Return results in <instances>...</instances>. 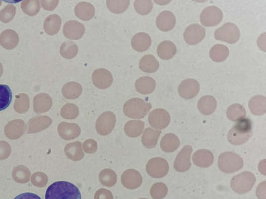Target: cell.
<instances>
[{"label":"cell","instance_id":"52","mask_svg":"<svg viewBox=\"0 0 266 199\" xmlns=\"http://www.w3.org/2000/svg\"><path fill=\"white\" fill-rule=\"evenodd\" d=\"M2 3V2L1 1H0V6H1Z\"/></svg>","mask_w":266,"mask_h":199},{"label":"cell","instance_id":"37","mask_svg":"<svg viewBox=\"0 0 266 199\" xmlns=\"http://www.w3.org/2000/svg\"><path fill=\"white\" fill-rule=\"evenodd\" d=\"M12 101V92L6 85H0V111L7 109Z\"/></svg>","mask_w":266,"mask_h":199},{"label":"cell","instance_id":"18","mask_svg":"<svg viewBox=\"0 0 266 199\" xmlns=\"http://www.w3.org/2000/svg\"><path fill=\"white\" fill-rule=\"evenodd\" d=\"M19 41L18 34L12 29H6L0 36V44L7 50L15 48Z\"/></svg>","mask_w":266,"mask_h":199},{"label":"cell","instance_id":"30","mask_svg":"<svg viewBox=\"0 0 266 199\" xmlns=\"http://www.w3.org/2000/svg\"><path fill=\"white\" fill-rule=\"evenodd\" d=\"M65 153L68 159L73 161H80L84 156L82 150V144L80 142L67 144L65 148Z\"/></svg>","mask_w":266,"mask_h":199},{"label":"cell","instance_id":"15","mask_svg":"<svg viewBox=\"0 0 266 199\" xmlns=\"http://www.w3.org/2000/svg\"><path fill=\"white\" fill-rule=\"evenodd\" d=\"M63 33L67 38L71 40H77L84 35L85 27L77 20H70L63 26Z\"/></svg>","mask_w":266,"mask_h":199},{"label":"cell","instance_id":"9","mask_svg":"<svg viewBox=\"0 0 266 199\" xmlns=\"http://www.w3.org/2000/svg\"><path fill=\"white\" fill-rule=\"evenodd\" d=\"M200 18L202 25L205 27H214L221 22L223 13L218 7L209 6L202 11Z\"/></svg>","mask_w":266,"mask_h":199},{"label":"cell","instance_id":"23","mask_svg":"<svg viewBox=\"0 0 266 199\" xmlns=\"http://www.w3.org/2000/svg\"><path fill=\"white\" fill-rule=\"evenodd\" d=\"M61 25V17L57 14H53L48 16L45 19L44 28L46 34L50 36H54L59 32Z\"/></svg>","mask_w":266,"mask_h":199},{"label":"cell","instance_id":"22","mask_svg":"<svg viewBox=\"0 0 266 199\" xmlns=\"http://www.w3.org/2000/svg\"><path fill=\"white\" fill-rule=\"evenodd\" d=\"M156 81L150 77H142L137 79L135 83L136 91L142 95L152 93L156 88Z\"/></svg>","mask_w":266,"mask_h":199},{"label":"cell","instance_id":"20","mask_svg":"<svg viewBox=\"0 0 266 199\" xmlns=\"http://www.w3.org/2000/svg\"><path fill=\"white\" fill-rule=\"evenodd\" d=\"M152 39L145 33H139L134 36L131 40L132 48L137 52H144L150 47Z\"/></svg>","mask_w":266,"mask_h":199},{"label":"cell","instance_id":"21","mask_svg":"<svg viewBox=\"0 0 266 199\" xmlns=\"http://www.w3.org/2000/svg\"><path fill=\"white\" fill-rule=\"evenodd\" d=\"M59 132L63 139L71 140L79 137L81 129L76 123L62 122L59 125Z\"/></svg>","mask_w":266,"mask_h":199},{"label":"cell","instance_id":"38","mask_svg":"<svg viewBox=\"0 0 266 199\" xmlns=\"http://www.w3.org/2000/svg\"><path fill=\"white\" fill-rule=\"evenodd\" d=\"M130 2V0H107V5L112 13L119 14L126 11Z\"/></svg>","mask_w":266,"mask_h":199},{"label":"cell","instance_id":"6","mask_svg":"<svg viewBox=\"0 0 266 199\" xmlns=\"http://www.w3.org/2000/svg\"><path fill=\"white\" fill-rule=\"evenodd\" d=\"M214 36L218 40L233 44L239 40L240 31L235 24L227 23L216 30Z\"/></svg>","mask_w":266,"mask_h":199},{"label":"cell","instance_id":"35","mask_svg":"<svg viewBox=\"0 0 266 199\" xmlns=\"http://www.w3.org/2000/svg\"><path fill=\"white\" fill-rule=\"evenodd\" d=\"M144 123L140 120H132L126 123L125 125V132L131 138H136L143 132Z\"/></svg>","mask_w":266,"mask_h":199},{"label":"cell","instance_id":"28","mask_svg":"<svg viewBox=\"0 0 266 199\" xmlns=\"http://www.w3.org/2000/svg\"><path fill=\"white\" fill-rule=\"evenodd\" d=\"M180 144V141L176 135L168 133L162 139L160 145L164 152L172 153L179 147Z\"/></svg>","mask_w":266,"mask_h":199},{"label":"cell","instance_id":"12","mask_svg":"<svg viewBox=\"0 0 266 199\" xmlns=\"http://www.w3.org/2000/svg\"><path fill=\"white\" fill-rule=\"evenodd\" d=\"M205 36V29L198 24L188 26L184 35L186 43L189 45L199 44L204 39Z\"/></svg>","mask_w":266,"mask_h":199},{"label":"cell","instance_id":"33","mask_svg":"<svg viewBox=\"0 0 266 199\" xmlns=\"http://www.w3.org/2000/svg\"><path fill=\"white\" fill-rule=\"evenodd\" d=\"M227 115L230 120L237 122L243 119L246 117V110L242 105L233 104L228 108Z\"/></svg>","mask_w":266,"mask_h":199},{"label":"cell","instance_id":"53","mask_svg":"<svg viewBox=\"0 0 266 199\" xmlns=\"http://www.w3.org/2000/svg\"><path fill=\"white\" fill-rule=\"evenodd\" d=\"M146 199V198H141V199Z\"/></svg>","mask_w":266,"mask_h":199},{"label":"cell","instance_id":"2","mask_svg":"<svg viewBox=\"0 0 266 199\" xmlns=\"http://www.w3.org/2000/svg\"><path fill=\"white\" fill-rule=\"evenodd\" d=\"M252 134L251 121L248 119H243L230 130L228 140L232 145H240L247 142Z\"/></svg>","mask_w":266,"mask_h":199},{"label":"cell","instance_id":"42","mask_svg":"<svg viewBox=\"0 0 266 199\" xmlns=\"http://www.w3.org/2000/svg\"><path fill=\"white\" fill-rule=\"evenodd\" d=\"M79 114V108L76 104L73 103L66 104L61 111L62 117L67 119H75L78 117Z\"/></svg>","mask_w":266,"mask_h":199},{"label":"cell","instance_id":"27","mask_svg":"<svg viewBox=\"0 0 266 199\" xmlns=\"http://www.w3.org/2000/svg\"><path fill=\"white\" fill-rule=\"evenodd\" d=\"M251 112L255 115H262L266 112V98L263 96L252 97L249 103Z\"/></svg>","mask_w":266,"mask_h":199},{"label":"cell","instance_id":"19","mask_svg":"<svg viewBox=\"0 0 266 199\" xmlns=\"http://www.w3.org/2000/svg\"><path fill=\"white\" fill-rule=\"evenodd\" d=\"M193 161L195 165L202 168L211 166L214 161L213 153L207 150H200L194 153Z\"/></svg>","mask_w":266,"mask_h":199},{"label":"cell","instance_id":"5","mask_svg":"<svg viewBox=\"0 0 266 199\" xmlns=\"http://www.w3.org/2000/svg\"><path fill=\"white\" fill-rule=\"evenodd\" d=\"M256 182V178L249 172H244L232 178L231 187L237 193L243 194L250 191Z\"/></svg>","mask_w":266,"mask_h":199},{"label":"cell","instance_id":"36","mask_svg":"<svg viewBox=\"0 0 266 199\" xmlns=\"http://www.w3.org/2000/svg\"><path fill=\"white\" fill-rule=\"evenodd\" d=\"M60 52L63 58L72 59L77 56L78 53V47L73 41H67L61 45Z\"/></svg>","mask_w":266,"mask_h":199},{"label":"cell","instance_id":"8","mask_svg":"<svg viewBox=\"0 0 266 199\" xmlns=\"http://www.w3.org/2000/svg\"><path fill=\"white\" fill-rule=\"evenodd\" d=\"M169 164L167 161L161 157H155L148 161L146 165V171L149 175L154 178H162L168 173Z\"/></svg>","mask_w":266,"mask_h":199},{"label":"cell","instance_id":"32","mask_svg":"<svg viewBox=\"0 0 266 199\" xmlns=\"http://www.w3.org/2000/svg\"><path fill=\"white\" fill-rule=\"evenodd\" d=\"M229 55L228 48L223 45L217 44L213 47L210 51V57L216 62L225 61Z\"/></svg>","mask_w":266,"mask_h":199},{"label":"cell","instance_id":"29","mask_svg":"<svg viewBox=\"0 0 266 199\" xmlns=\"http://www.w3.org/2000/svg\"><path fill=\"white\" fill-rule=\"evenodd\" d=\"M63 95L68 99L79 98L82 92V87L79 83L71 81L66 83L62 89Z\"/></svg>","mask_w":266,"mask_h":199},{"label":"cell","instance_id":"7","mask_svg":"<svg viewBox=\"0 0 266 199\" xmlns=\"http://www.w3.org/2000/svg\"><path fill=\"white\" fill-rule=\"evenodd\" d=\"M171 120L169 113L163 109H155L148 116V121L151 126L158 130H163L167 128Z\"/></svg>","mask_w":266,"mask_h":199},{"label":"cell","instance_id":"25","mask_svg":"<svg viewBox=\"0 0 266 199\" xmlns=\"http://www.w3.org/2000/svg\"><path fill=\"white\" fill-rule=\"evenodd\" d=\"M217 106V100L214 97L211 96L202 97L198 103V108L199 111L206 115L213 113Z\"/></svg>","mask_w":266,"mask_h":199},{"label":"cell","instance_id":"17","mask_svg":"<svg viewBox=\"0 0 266 199\" xmlns=\"http://www.w3.org/2000/svg\"><path fill=\"white\" fill-rule=\"evenodd\" d=\"M121 181L125 187L134 190L141 186L143 179L139 172L135 170H128L122 174Z\"/></svg>","mask_w":266,"mask_h":199},{"label":"cell","instance_id":"11","mask_svg":"<svg viewBox=\"0 0 266 199\" xmlns=\"http://www.w3.org/2000/svg\"><path fill=\"white\" fill-rule=\"evenodd\" d=\"M92 80L93 84L101 89L108 88L112 85L113 81L112 73L109 70L104 68L95 70L93 73Z\"/></svg>","mask_w":266,"mask_h":199},{"label":"cell","instance_id":"3","mask_svg":"<svg viewBox=\"0 0 266 199\" xmlns=\"http://www.w3.org/2000/svg\"><path fill=\"white\" fill-rule=\"evenodd\" d=\"M152 108V104L141 98H132L124 104L123 111L127 117L134 119L144 118Z\"/></svg>","mask_w":266,"mask_h":199},{"label":"cell","instance_id":"49","mask_svg":"<svg viewBox=\"0 0 266 199\" xmlns=\"http://www.w3.org/2000/svg\"><path fill=\"white\" fill-rule=\"evenodd\" d=\"M266 182L261 183L257 188V196L260 199H266Z\"/></svg>","mask_w":266,"mask_h":199},{"label":"cell","instance_id":"4","mask_svg":"<svg viewBox=\"0 0 266 199\" xmlns=\"http://www.w3.org/2000/svg\"><path fill=\"white\" fill-rule=\"evenodd\" d=\"M218 167L222 172L232 173L238 171L243 166L241 157L236 153L227 152L221 154L218 159Z\"/></svg>","mask_w":266,"mask_h":199},{"label":"cell","instance_id":"46","mask_svg":"<svg viewBox=\"0 0 266 199\" xmlns=\"http://www.w3.org/2000/svg\"><path fill=\"white\" fill-rule=\"evenodd\" d=\"M83 149L88 154H93L98 150L97 143L92 139L88 140L83 143Z\"/></svg>","mask_w":266,"mask_h":199},{"label":"cell","instance_id":"51","mask_svg":"<svg viewBox=\"0 0 266 199\" xmlns=\"http://www.w3.org/2000/svg\"><path fill=\"white\" fill-rule=\"evenodd\" d=\"M3 73V67L1 62H0V78L2 77Z\"/></svg>","mask_w":266,"mask_h":199},{"label":"cell","instance_id":"41","mask_svg":"<svg viewBox=\"0 0 266 199\" xmlns=\"http://www.w3.org/2000/svg\"><path fill=\"white\" fill-rule=\"evenodd\" d=\"M134 6L136 12L144 16L151 13L153 7V3L151 0H136Z\"/></svg>","mask_w":266,"mask_h":199},{"label":"cell","instance_id":"39","mask_svg":"<svg viewBox=\"0 0 266 199\" xmlns=\"http://www.w3.org/2000/svg\"><path fill=\"white\" fill-rule=\"evenodd\" d=\"M24 13L30 16L37 15L40 10V3L39 0H25L21 4Z\"/></svg>","mask_w":266,"mask_h":199},{"label":"cell","instance_id":"26","mask_svg":"<svg viewBox=\"0 0 266 199\" xmlns=\"http://www.w3.org/2000/svg\"><path fill=\"white\" fill-rule=\"evenodd\" d=\"M74 13L79 19L84 21H88L94 16L95 10L91 3L81 2L78 3L74 8Z\"/></svg>","mask_w":266,"mask_h":199},{"label":"cell","instance_id":"13","mask_svg":"<svg viewBox=\"0 0 266 199\" xmlns=\"http://www.w3.org/2000/svg\"><path fill=\"white\" fill-rule=\"evenodd\" d=\"M200 90L199 82L193 79H188L181 82L178 93L181 97L186 100L195 98Z\"/></svg>","mask_w":266,"mask_h":199},{"label":"cell","instance_id":"47","mask_svg":"<svg viewBox=\"0 0 266 199\" xmlns=\"http://www.w3.org/2000/svg\"><path fill=\"white\" fill-rule=\"evenodd\" d=\"M59 0H41V4L42 7L48 11H52L58 6Z\"/></svg>","mask_w":266,"mask_h":199},{"label":"cell","instance_id":"40","mask_svg":"<svg viewBox=\"0 0 266 199\" xmlns=\"http://www.w3.org/2000/svg\"><path fill=\"white\" fill-rule=\"evenodd\" d=\"M99 179L103 185L112 187L116 183L117 175L111 169H105L101 172Z\"/></svg>","mask_w":266,"mask_h":199},{"label":"cell","instance_id":"34","mask_svg":"<svg viewBox=\"0 0 266 199\" xmlns=\"http://www.w3.org/2000/svg\"><path fill=\"white\" fill-rule=\"evenodd\" d=\"M159 67V62L156 58L151 55L143 57L139 62L140 69L146 73H154Z\"/></svg>","mask_w":266,"mask_h":199},{"label":"cell","instance_id":"16","mask_svg":"<svg viewBox=\"0 0 266 199\" xmlns=\"http://www.w3.org/2000/svg\"><path fill=\"white\" fill-rule=\"evenodd\" d=\"M176 23L175 15L168 10H165L160 13L156 18L157 28L162 31H168L172 30Z\"/></svg>","mask_w":266,"mask_h":199},{"label":"cell","instance_id":"45","mask_svg":"<svg viewBox=\"0 0 266 199\" xmlns=\"http://www.w3.org/2000/svg\"><path fill=\"white\" fill-rule=\"evenodd\" d=\"M37 104H40L41 110L47 111L49 110L52 105V100L50 97L46 93H40L35 97Z\"/></svg>","mask_w":266,"mask_h":199},{"label":"cell","instance_id":"10","mask_svg":"<svg viewBox=\"0 0 266 199\" xmlns=\"http://www.w3.org/2000/svg\"><path fill=\"white\" fill-rule=\"evenodd\" d=\"M116 122L115 114L110 111L105 112L98 119L96 129L102 135H107L113 130Z\"/></svg>","mask_w":266,"mask_h":199},{"label":"cell","instance_id":"14","mask_svg":"<svg viewBox=\"0 0 266 199\" xmlns=\"http://www.w3.org/2000/svg\"><path fill=\"white\" fill-rule=\"evenodd\" d=\"M193 150L190 145H186L177 155L174 163V168L177 171L185 172L190 169V156Z\"/></svg>","mask_w":266,"mask_h":199},{"label":"cell","instance_id":"48","mask_svg":"<svg viewBox=\"0 0 266 199\" xmlns=\"http://www.w3.org/2000/svg\"><path fill=\"white\" fill-rule=\"evenodd\" d=\"M94 199H113V196L110 191L101 188L96 192Z\"/></svg>","mask_w":266,"mask_h":199},{"label":"cell","instance_id":"31","mask_svg":"<svg viewBox=\"0 0 266 199\" xmlns=\"http://www.w3.org/2000/svg\"><path fill=\"white\" fill-rule=\"evenodd\" d=\"M161 131L154 130L151 128H147L143 135L142 143L147 149H153L157 144L159 136L161 135Z\"/></svg>","mask_w":266,"mask_h":199},{"label":"cell","instance_id":"43","mask_svg":"<svg viewBox=\"0 0 266 199\" xmlns=\"http://www.w3.org/2000/svg\"><path fill=\"white\" fill-rule=\"evenodd\" d=\"M168 191V188L165 184L157 183L152 186L150 193L154 199H162L166 196Z\"/></svg>","mask_w":266,"mask_h":199},{"label":"cell","instance_id":"50","mask_svg":"<svg viewBox=\"0 0 266 199\" xmlns=\"http://www.w3.org/2000/svg\"><path fill=\"white\" fill-rule=\"evenodd\" d=\"M14 199H41V198L35 194L25 193L18 195Z\"/></svg>","mask_w":266,"mask_h":199},{"label":"cell","instance_id":"24","mask_svg":"<svg viewBox=\"0 0 266 199\" xmlns=\"http://www.w3.org/2000/svg\"><path fill=\"white\" fill-rule=\"evenodd\" d=\"M157 52L159 58L165 60H169L176 55L177 48L172 41H164L159 45Z\"/></svg>","mask_w":266,"mask_h":199},{"label":"cell","instance_id":"1","mask_svg":"<svg viewBox=\"0 0 266 199\" xmlns=\"http://www.w3.org/2000/svg\"><path fill=\"white\" fill-rule=\"evenodd\" d=\"M45 199H81V194L75 185L66 181H58L48 187Z\"/></svg>","mask_w":266,"mask_h":199},{"label":"cell","instance_id":"44","mask_svg":"<svg viewBox=\"0 0 266 199\" xmlns=\"http://www.w3.org/2000/svg\"><path fill=\"white\" fill-rule=\"evenodd\" d=\"M16 14V7L13 4H8L0 12V20L4 23H8L14 19Z\"/></svg>","mask_w":266,"mask_h":199}]
</instances>
